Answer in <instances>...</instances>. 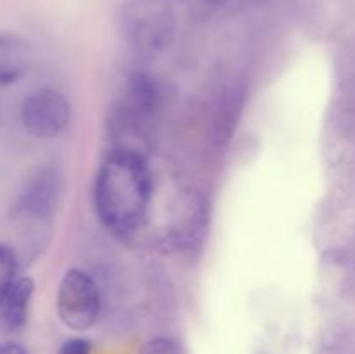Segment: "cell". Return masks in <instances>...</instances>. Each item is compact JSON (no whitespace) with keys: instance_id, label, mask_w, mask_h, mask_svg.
Instances as JSON below:
<instances>
[{"instance_id":"cell-9","label":"cell","mask_w":355,"mask_h":354,"mask_svg":"<svg viewBox=\"0 0 355 354\" xmlns=\"http://www.w3.org/2000/svg\"><path fill=\"white\" fill-rule=\"evenodd\" d=\"M211 7L227 12H239V10L253 9L257 6H262L267 0H207Z\"/></svg>"},{"instance_id":"cell-3","label":"cell","mask_w":355,"mask_h":354,"mask_svg":"<svg viewBox=\"0 0 355 354\" xmlns=\"http://www.w3.org/2000/svg\"><path fill=\"white\" fill-rule=\"evenodd\" d=\"M101 295L96 281L82 269H69L58 290V314L73 330H89L99 318Z\"/></svg>"},{"instance_id":"cell-4","label":"cell","mask_w":355,"mask_h":354,"mask_svg":"<svg viewBox=\"0 0 355 354\" xmlns=\"http://www.w3.org/2000/svg\"><path fill=\"white\" fill-rule=\"evenodd\" d=\"M21 121L33 137H55L68 125L69 103L59 90L38 89L21 104Z\"/></svg>"},{"instance_id":"cell-1","label":"cell","mask_w":355,"mask_h":354,"mask_svg":"<svg viewBox=\"0 0 355 354\" xmlns=\"http://www.w3.org/2000/svg\"><path fill=\"white\" fill-rule=\"evenodd\" d=\"M151 193V170L135 149H116L101 163L94 183V205L103 224L111 231L137 229L148 215Z\"/></svg>"},{"instance_id":"cell-8","label":"cell","mask_w":355,"mask_h":354,"mask_svg":"<svg viewBox=\"0 0 355 354\" xmlns=\"http://www.w3.org/2000/svg\"><path fill=\"white\" fill-rule=\"evenodd\" d=\"M141 354H186V353H184L180 344H177L175 340L159 337V339H153L149 340V342H146L144 347H142Z\"/></svg>"},{"instance_id":"cell-12","label":"cell","mask_w":355,"mask_h":354,"mask_svg":"<svg viewBox=\"0 0 355 354\" xmlns=\"http://www.w3.org/2000/svg\"><path fill=\"white\" fill-rule=\"evenodd\" d=\"M0 354H28V351L21 344L6 342L0 344Z\"/></svg>"},{"instance_id":"cell-10","label":"cell","mask_w":355,"mask_h":354,"mask_svg":"<svg viewBox=\"0 0 355 354\" xmlns=\"http://www.w3.org/2000/svg\"><path fill=\"white\" fill-rule=\"evenodd\" d=\"M24 71V66L17 61L10 59H0V85H9L21 78Z\"/></svg>"},{"instance_id":"cell-5","label":"cell","mask_w":355,"mask_h":354,"mask_svg":"<svg viewBox=\"0 0 355 354\" xmlns=\"http://www.w3.org/2000/svg\"><path fill=\"white\" fill-rule=\"evenodd\" d=\"M59 196V176L52 169H42L24 187L19 208L33 217H44L52 212Z\"/></svg>"},{"instance_id":"cell-7","label":"cell","mask_w":355,"mask_h":354,"mask_svg":"<svg viewBox=\"0 0 355 354\" xmlns=\"http://www.w3.org/2000/svg\"><path fill=\"white\" fill-rule=\"evenodd\" d=\"M17 260L12 250L6 245H0V304L7 297L12 285L16 283Z\"/></svg>"},{"instance_id":"cell-11","label":"cell","mask_w":355,"mask_h":354,"mask_svg":"<svg viewBox=\"0 0 355 354\" xmlns=\"http://www.w3.org/2000/svg\"><path fill=\"white\" fill-rule=\"evenodd\" d=\"M58 354H90V342L87 339H69L62 344Z\"/></svg>"},{"instance_id":"cell-2","label":"cell","mask_w":355,"mask_h":354,"mask_svg":"<svg viewBox=\"0 0 355 354\" xmlns=\"http://www.w3.org/2000/svg\"><path fill=\"white\" fill-rule=\"evenodd\" d=\"M173 10L168 0H128L121 9V28L134 45L159 49L173 31Z\"/></svg>"},{"instance_id":"cell-6","label":"cell","mask_w":355,"mask_h":354,"mask_svg":"<svg viewBox=\"0 0 355 354\" xmlns=\"http://www.w3.org/2000/svg\"><path fill=\"white\" fill-rule=\"evenodd\" d=\"M35 285L30 278H19L12 288L9 290L7 297L3 298V323L7 328L19 330L26 323L28 318V307H30L31 295H33Z\"/></svg>"}]
</instances>
